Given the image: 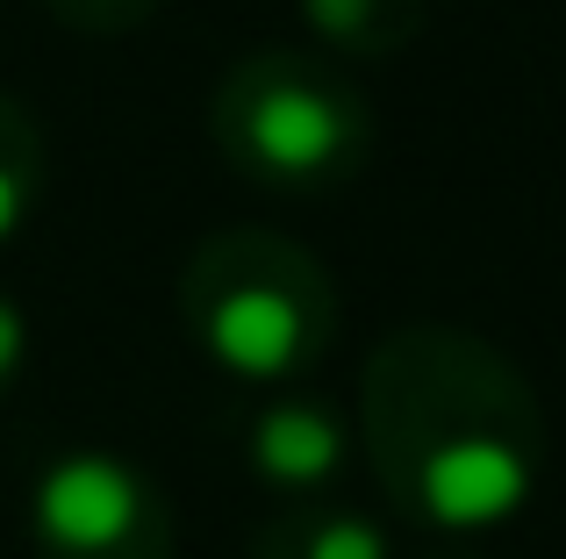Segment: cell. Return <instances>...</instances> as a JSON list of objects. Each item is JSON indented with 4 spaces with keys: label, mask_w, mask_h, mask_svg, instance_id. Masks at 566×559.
<instances>
[{
    "label": "cell",
    "mask_w": 566,
    "mask_h": 559,
    "mask_svg": "<svg viewBox=\"0 0 566 559\" xmlns=\"http://www.w3.org/2000/svg\"><path fill=\"white\" fill-rule=\"evenodd\" d=\"M244 559H395V538L380 517L323 495V503H280Z\"/></svg>",
    "instance_id": "obj_6"
},
{
    "label": "cell",
    "mask_w": 566,
    "mask_h": 559,
    "mask_svg": "<svg viewBox=\"0 0 566 559\" xmlns=\"http://www.w3.org/2000/svg\"><path fill=\"white\" fill-rule=\"evenodd\" d=\"M43 194H51V144L22 101L0 94V244H14L36 223Z\"/></svg>",
    "instance_id": "obj_8"
},
{
    "label": "cell",
    "mask_w": 566,
    "mask_h": 559,
    "mask_svg": "<svg viewBox=\"0 0 566 559\" xmlns=\"http://www.w3.org/2000/svg\"><path fill=\"white\" fill-rule=\"evenodd\" d=\"M430 0H302V22L316 36V51H331L337 65H380L401 57L423 29Z\"/></svg>",
    "instance_id": "obj_7"
},
{
    "label": "cell",
    "mask_w": 566,
    "mask_h": 559,
    "mask_svg": "<svg viewBox=\"0 0 566 559\" xmlns=\"http://www.w3.org/2000/svg\"><path fill=\"white\" fill-rule=\"evenodd\" d=\"M359 431L337 402L308 388H265V402L244 416V466L273 503H323L337 495Z\"/></svg>",
    "instance_id": "obj_5"
},
{
    "label": "cell",
    "mask_w": 566,
    "mask_h": 559,
    "mask_svg": "<svg viewBox=\"0 0 566 559\" xmlns=\"http://www.w3.org/2000/svg\"><path fill=\"white\" fill-rule=\"evenodd\" d=\"M180 323L208 366L237 388H294L337 345V280L280 230H216L180 273Z\"/></svg>",
    "instance_id": "obj_2"
},
{
    "label": "cell",
    "mask_w": 566,
    "mask_h": 559,
    "mask_svg": "<svg viewBox=\"0 0 566 559\" xmlns=\"http://www.w3.org/2000/svg\"><path fill=\"white\" fill-rule=\"evenodd\" d=\"M22 366H29V316H22V302L0 287V402L14 394Z\"/></svg>",
    "instance_id": "obj_10"
},
{
    "label": "cell",
    "mask_w": 566,
    "mask_h": 559,
    "mask_svg": "<svg viewBox=\"0 0 566 559\" xmlns=\"http://www.w3.org/2000/svg\"><path fill=\"white\" fill-rule=\"evenodd\" d=\"M158 8H166V0H43V14L65 22L72 36H129V29H144Z\"/></svg>",
    "instance_id": "obj_9"
},
{
    "label": "cell",
    "mask_w": 566,
    "mask_h": 559,
    "mask_svg": "<svg viewBox=\"0 0 566 559\" xmlns=\"http://www.w3.org/2000/svg\"><path fill=\"white\" fill-rule=\"evenodd\" d=\"M36 559H172L180 517L151 466L108 445H65L29 481Z\"/></svg>",
    "instance_id": "obj_4"
},
{
    "label": "cell",
    "mask_w": 566,
    "mask_h": 559,
    "mask_svg": "<svg viewBox=\"0 0 566 559\" xmlns=\"http://www.w3.org/2000/svg\"><path fill=\"white\" fill-rule=\"evenodd\" d=\"M208 137L237 180L273 194H331L374 158V108L331 51L265 43L216 80Z\"/></svg>",
    "instance_id": "obj_3"
},
{
    "label": "cell",
    "mask_w": 566,
    "mask_h": 559,
    "mask_svg": "<svg viewBox=\"0 0 566 559\" xmlns=\"http://www.w3.org/2000/svg\"><path fill=\"white\" fill-rule=\"evenodd\" d=\"M352 431L395 517L438 538L516 524L545 481L538 388L459 323H409L366 351Z\"/></svg>",
    "instance_id": "obj_1"
},
{
    "label": "cell",
    "mask_w": 566,
    "mask_h": 559,
    "mask_svg": "<svg viewBox=\"0 0 566 559\" xmlns=\"http://www.w3.org/2000/svg\"><path fill=\"white\" fill-rule=\"evenodd\" d=\"M416 559H488V552H473L467 538H444V546H430V552H416Z\"/></svg>",
    "instance_id": "obj_11"
}]
</instances>
